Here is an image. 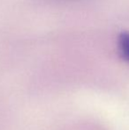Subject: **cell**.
I'll return each mask as SVG.
<instances>
[{
	"label": "cell",
	"instance_id": "obj_1",
	"mask_svg": "<svg viewBox=\"0 0 129 130\" xmlns=\"http://www.w3.org/2000/svg\"><path fill=\"white\" fill-rule=\"evenodd\" d=\"M119 51L125 60L129 62V32L121 33L119 36Z\"/></svg>",
	"mask_w": 129,
	"mask_h": 130
}]
</instances>
